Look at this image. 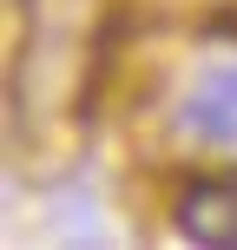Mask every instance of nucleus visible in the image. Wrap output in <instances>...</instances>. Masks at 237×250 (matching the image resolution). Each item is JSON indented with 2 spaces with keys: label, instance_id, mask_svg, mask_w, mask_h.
I'll return each instance as SVG.
<instances>
[{
  "label": "nucleus",
  "instance_id": "f257e3e1",
  "mask_svg": "<svg viewBox=\"0 0 237 250\" xmlns=\"http://www.w3.org/2000/svg\"><path fill=\"white\" fill-rule=\"evenodd\" d=\"M178 125L204 145H237V66H211L178 105Z\"/></svg>",
  "mask_w": 237,
  "mask_h": 250
},
{
  "label": "nucleus",
  "instance_id": "f03ea898",
  "mask_svg": "<svg viewBox=\"0 0 237 250\" xmlns=\"http://www.w3.org/2000/svg\"><path fill=\"white\" fill-rule=\"evenodd\" d=\"M178 224L198 244H237V185H191L178 198Z\"/></svg>",
  "mask_w": 237,
  "mask_h": 250
}]
</instances>
